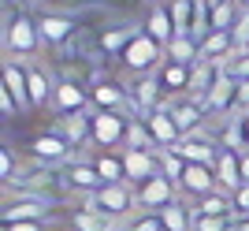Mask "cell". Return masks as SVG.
I'll use <instances>...</instances> for the list:
<instances>
[{
	"label": "cell",
	"mask_w": 249,
	"mask_h": 231,
	"mask_svg": "<svg viewBox=\"0 0 249 231\" xmlns=\"http://www.w3.org/2000/svg\"><path fill=\"white\" fill-rule=\"evenodd\" d=\"M0 41H4V56L11 60H37L45 49L37 15H30L26 8L4 11V26H0Z\"/></svg>",
	"instance_id": "6da1fadb"
},
{
	"label": "cell",
	"mask_w": 249,
	"mask_h": 231,
	"mask_svg": "<svg viewBox=\"0 0 249 231\" xmlns=\"http://www.w3.org/2000/svg\"><path fill=\"white\" fill-rule=\"evenodd\" d=\"M82 205L101 212L104 220H112V224H126L138 212V187L134 183H104L97 194L82 198Z\"/></svg>",
	"instance_id": "7a4b0ae2"
},
{
	"label": "cell",
	"mask_w": 249,
	"mask_h": 231,
	"mask_svg": "<svg viewBox=\"0 0 249 231\" xmlns=\"http://www.w3.org/2000/svg\"><path fill=\"white\" fill-rule=\"evenodd\" d=\"M164 60H167V45H160L156 38H149V34L142 30L134 41L123 49V56H119V67H123L126 75L142 78V75H156L160 67H164Z\"/></svg>",
	"instance_id": "3957f363"
},
{
	"label": "cell",
	"mask_w": 249,
	"mask_h": 231,
	"mask_svg": "<svg viewBox=\"0 0 249 231\" xmlns=\"http://www.w3.org/2000/svg\"><path fill=\"white\" fill-rule=\"evenodd\" d=\"M130 112H93V131H89V146L93 149H126L130 142Z\"/></svg>",
	"instance_id": "277c9868"
},
{
	"label": "cell",
	"mask_w": 249,
	"mask_h": 231,
	"mask_svg": "<svg viewBox=\"0 0 249 231\" xmlns=\"http://www.w3.org/2000/svg\"><path fill=\"white\" fill-rule=\"evenodd\" d=\"M52 205H60V198H49V194H37V190H15V198H4V209H0V224L11 220H34V216H52Z\"/></svg>",
	"instance_id": "5b68a950"
},
{
	"label": "cell",
	"mask_w": 249,
	"mask_h": 231,
	"mask_svg": "<svg viewBox=\"0 0 249 231\" xmlns=\"http://www.w3.org/2000/svg\"><path fill=\"white\" fill-rule=\"evenodd\" d=\"M182 198L175 179H167L164 172L160 175H149L145 183H138V209H149V212H164L171 201Z\"/></svg>",
	"instance_id": "8992f818"
},
{
	"label": "cell",
	"mask_w": 249,
	"mask_h": 231,
	"mask_svg": "<svg viewBox=\"0 0 249 231\" xmlns=\"http://www.w3.org/2000/svg\"><path fill=\"white\" fill-rule=\"evenodd\" d=\"M52 112L56 116H74V112H93V97L78 78H60L52 94Z\"/></svg>",
	"instance_id": "52a82bcc"
},
{
	"label": "cell",
	"mask_w": 249,
	"mask_h": 231,
	"mask_svg": "<svg viewBox=\"0 0 249 231\" xmlns=\"http://www.w3.org/2000/svg\"><path fill=\"white\" fill-rule=\"evenodd\" d=\"M178 190L186 201H197L212 190H219V175H216V164H201V160H186V172L178 179Z\"/></svg>",
	"instance_id": "ba28073f"
},
{
	"label": "cell",
	"mask_w": 249,
	"mask_h": 231,
	"mask_svg": "<svg viewBox=\"0 0 249 231\" xmlns=\"http://www.w3.org/2000/svg\"><path fill=\"white\" fill-rule=\"evenodd\" d=\"M145 119V127H149V135H153V146L156 149H175L178 142H182V127L175 123V116H171V108H167V101L160 108H153V112H145L142 116Z\"/></svg>",
	"instance_id": "9c48e42d"
},
{
	"label": "cell",
	"mask_w": 249,
	"mask_h": 231,
	"mask_svg": "<svg viewBox=\"0 0 249 231\" xmlns=\"http://www.w3.org/2000/svg\"><path fill=\"white\" fill-rule=\"evenodd\" d=\"M89 97H93V112H130V86L115 78H97L89 86Z\"/></svg>",
	"instance_id": "30bf717a"
},
{
	"label": "cell",
	"mask_w": 249,
	"mask_h": 231,
	"mask_svg": "<svg viewBox=\"0 0 249 231\" xmlns=\"http://www.w3.org/2000/svg\"><path fill=\"white\" fill-rule=\"evenodd\" d=\"M37 26H41L45 49H63V45L78 34L74 15H63V11H41V15H37Z\"/></svg>",
	"instance_id": "8fae6325"
},
{
	"label": "cell",
	"mask_w": 249,
	"mask_h": 231,
	"mask_svg": "<svg viewBox=\"0 0 249 231\" xmlns=\"http://www.w3.org/2000/svg\"><path fill=\"white\" fill-rule=\"evenodd\" d=\"M26 75H30V112L52 108V94H56L60 78H52V71L41 60H26Z\"/></svg>",
	"instance_id": "7c38bea8"
},
{
	"label": "cell",
	"mask_w": 249,
	"mask_h": 231,
	"mask_svg": "<svg viewBox=\"0 0 249 231\" xmlns=\"http://www.w3.org/2000/svg\"><path fill=\"white\" fill-rule=\"evenodd\" d=\"M63 179H67V190H71V194H82V198H89V194H97V190L104 187V175L97 172L93 160H67Z\"/></svg>",
	"instance_id": "4fadbf2b"
},
{
	"label": "cell",
	"mask_w": 249,
	"mask_h": 231,
	"mask_svg": "<svg viewBox=\"0 0 249 231\" xmlns=\"http://www.w3.org/2000/svg\"><path fill=\"white\" fill-rule=\"evenodd\" d=\"M164 101H167V94H164V86H160L156 75H142V78L130 82V112L134 116L153 112V108H160Z\"/></svg>",
	"instance_id": "5bb4252c"
},
{
	"label": "cell",
	"mask_w": 249,
	"mask_h": 231,
	"mask_svg": "<svg viewBox=\"0 0 249 231\" xmlns=\"http://www.w3.org/2000/svg\"><path fill=\"white\" fill-rule=\"evenodd\" d=\"M71 153H74V146L60 131H41L30 142V157L41 160V164H63V160H71Z\"/></svg>",
	"instance_id": "9a60e30c"
},
{
	"label": "cell",
	"mask_w": 249,
	"mask_h": 231,
	"mask_svg": "<svg viewBox=\"0 0 249 231\" xmlns=\"http://www.w3.org/2000/svg\"><path fill=\"white\" fill-rule=\"evenodd\" d=\"M142 30H145L149 38H156L160 45L178 38V26H175V15H171V4H167V0H153V4H149L145 19H142Z\"/></svg>",
	"instance_id": "2e32d148"
},
{
	"label": "cell",
	"mask_w": 249,
	"mask_h": 231,
	"mask_svg": "<svg viewBox=\"0 0 249 231\" xmlns=\"http://www.w3.org/2000/svg\"><path fill=\"white\" fill-rule=\"evenodd\" d=\"M167 108H171V116H175V123L182 127V135H194V131H201L205 127V119L212 112H208L205 101H197V97H178V101H167Z\"/></svg>",
	"instance_id": "e0dca14e"
},
{
	"label": "cell",
	"mask_w": 249,
	"mask_h": 231,
	"mask_svg": "<svg viewBox=\"0 0 249 231\" xmlns=\"http://www.w3.org/2000/svg\"><path fill=\"white\" fill-rule=\"evenodd\" d=\"M216 175H219V190H238L246 179H242V149L219 142L216 153Z\"/></svg>",
	"instance_id": "ac0fdd59"
},
{
	"label": "cell",
	"mask_w": 249,
	"mask_h": 231,
	"mask_svg": "<svg viewBox=\"0 0 249 231\" xmlns=\"http://www.w3.org/2000/svg\"><path fill=\"white\" fill-rule=\"evenodd\" d=\"M194 67L197 63H178V60H164V67L156 71L160 86H164V94L171 97H186L190 86H194Z\"/></svg>",
	"instance_id": "d6986e66"
},
{
	"label": "cell",
	"mask_w": 249,
	"mask_h": 231,
	"mask_svg": "<svg viewBox=\"0 0 249 231\" xmlns=\"http://www.w3.org/2000/svg\"><path fill=\"white\" fill-rule=\"evenodd\" d=\"M178 153H182V157L186 160H201V164H216V153H219V142L212 135H208L205 127H201V131H194V135H186L182 138V142H178Z\"/></svg>",
	"instance_id": "ffe728a7"
},
{
	"label": "cell",
	"mask_w": 249,
	"mask_h": 231,
	"mask_svg": "<svg viewBox=\"0 0 249 231\" xmlns=\"http://www.w3.org/2000/svg\"><path fill=\"white\" fill-rule=\"evenodd\" d=\"M201 60H212V63H227L231 56L238 53V45H234V34L231 30H208L201 38Z\"/></svg>",
	"instance_id": "44dd1931"
},
{
	"label": "cell",
	"mask_w": 249,
	"mask_h": 231,
	"mask_svg": "<svg viewBox=\"0 0 249 231\" xmlns=\"http://www.w3.org/2000/svg\"><path fill=\"white\" fill-rule=\"evenodd\" d=\"M97 172L104 175V183H130V172H126V149H97L93 157Z\"/></svg>",
	"instance_id": "7402d4cb"
},
{
	"label": "cell",
	"mask_w": 249,
	"mask_h": 231,
	"mask_svg": "<svg viewBox=\"0 0 249 231\" xmlns=\"http://www.w3.org/2000/svg\"><path fill=\"white\" fill-rule=\"evenodd\" d=\"M4 86H8L22 112H30V75H26V60H11L4 56Z\"/></svg>",
	"instance_id": "603a6c76"
},
{
	"label": "cell",
	"mask_w": 249,
	"mask_h": 231,
	"mask_svg": "<svg viewBox=\"0 0 249 231\" xmlns=\"http://www.w3.org/2000/svg\"><path fill=\"white\" fill-rule=\"evenodd\" d=\"M126 172H130V183H145L149 175H160V149H126Z\"/></svg>",
	"instance_id": "cb8c5ba5"
},
{
	"label": "cell",
	"mask_w": 249,
	"mask_h": 231,
	"mask_svg": "<svg viewBox=\"0 0 249 231\" xmlns=\"http://www.w3.org/2000/svg\"><path fill=\"white\" fill-rule=\"evenodd\" d=\"M52 131H60L74 149L86 146L89 142V131H93V112H74V116H56V127Z\"/></svg>",
	"instance_id": "d4e9b609"
},
{
	"label": "cell",
	"mask_w": 249,
	"mask_h": 231,
	"mask_svg": "<svg viewBox=\"0 0 249 231\" xmlns=\"http://www.w3.org/2000/svg\"><path fill=\"white\" fill-rule=\"evenodd\" d=\"M238 15H242L238 0H205V22H208V30H234Z\"/></svg>",
	"instance_id": "484cf974"
},
{
	"label": "cell",
	"mask_w": 249,
	"mask_h": 231,
	"mask_svg": "<svg viewBox=\"0 0 249 231\" xmlns=\"http://www.w3.org/2000/svg\"><path fill=\"white\" fill-rule=\"evenodd\" d=\"M227 75L223 63H212V60H197L194 67V86H190V97H197V101H208V94L219 86V78Z\"/></svg>",
	"instance_id": "4316f807"
},
{
	"label": "cell",
	"mask_w": 249,
	"mask_h": 231,
	"mask_svg": "<svg viewBox=\"0 0 249 231\" xmlns=\"http://www.w3.org/2000/svg\"><path fill=\"white\" fill-rule=\"evenodd\" d=\"M205 105H208V112H212V116H234V112H238V82H234L231 75H223L219 86L208 94Z\"/></svg>",
	"instance_id": "83f0119b"
},
{
	"label": "cell",
	"mask_w": 249,
	"mask_h": 231,
	"mask_svg": "<svg viewBox=\"0 0 249 231\" xmlns=\"http://www.w3.org/2000/svg\"><path fill=\"white\" fill-rule=\"evenodd\" d=\"M138 34H142V22H123V26H108V30L101 34V53L104 56H123V49L130 41H134Z\"/></svg>",
	"instance_id": "f1b7e54d"
},
{
	"label": "cell",
	"mask_w": 249,
	"mask_h": 231,
	"mask_svg": "<svg viewBox=\"0 0 249 231\" xmlns=\"http://www.w3.org/2000/svg\"><path fill=\"white\" fill-rule=\"evenodd\" d=\"M197 216H234V205H231V190H212L205 198L190 201Z\"/></svg>",
	"instance_id": "f546056e"
},
{
	"label": "cell",
	"mask_w": 249,
	"mask_h": 231,
	"mask_svg": "<svg viewBox=\"0 0 249 231\" xmlns=\"http://www.w3.org/2000/svg\"><path fill=\"white\" fill-rule=\"evenodd\" d=\"M160 216H164V228L167 231H194V205H190L186 198L171 201Z\"/></svg>",
	"instance_id": "4dcf8cb0"
},
{
	"label": "cell",
	"mask_w": 249,
	"mask_h": 231,
	"mask_svg": "<svg viewBox=\"0 0 249 231\" xmlns=\"http://www.w3.org/2000/svg\"><path fill=\"white\" fill-rule=\"evenodd\" d=\"M197 38H190V34H178L167 41V60H178V63H197L201 60V49H197Z\"/></svg>",
	"instance_id": "1f68e13d"
},
{
	"label": "cell",
	"mask_w": 249,
	"mask_h": 231,
	"mask_svg": "<svg viewBox=\"0 0 249 231\" xmlns=\"http://www.w3.org/2000/svg\"><path fill=\"white\" fill-rule=\"evenodd\" d=\"M219 142H227V146H238V149H249V112H234L223 127V138Z\"/></svg>",
	"instance_id": "d6a6232c"
},
{
	"label": "cell",
	"mask_w": 249,
	"mask_h": 231,
	"mask_svg": "<svg viewBox=\"0 0 249 231\" xmlns=\"http://www.w3.org/2000/svg\"><path fill=\"white\" fill-rule=\"evenodd\" d=\"M71 228H74V231H115V224L104 220L101 212L78 205V209H74V216H71Z\"/></svg>",
	"instance_id": "836d02e7"
},
{
	"label": "cell",
	"mask_w": 249,
	"mask_h": 231,
	"mask_svg": "<svg viewBox=\"0 0 249 231\" xmlns=\"http://www.w3.org/2000/svg\"><path fill=\"white\" fill-rule=\"evenodd\" d=\"M160 168H164L167 179H182V172H186V157L178 153V149H160Z\"/></svg>",
	"instance_id": "e575fe53"
},
{
	"label": "cell",
	"mask_w": 249,
	"mask_h": 231,
	"mask_svg": "<svg viewBox=\"0 0 249 231\" xmlns=\"http://www.w3.org/2000/svg\"><path fill=\"white\" fill-rule=\"evenodd\" d=\"M223 67H227V75L234 78V82H249V49H238Z\"/></svg>",
	"instance_id": "d590c367"
},
{
	"label": "cell",
	"mask_w": 249,
	"mask_h": 231,
	"mask_svg": "<svg viewBox=\"0 0 249 231\" xmlns=\"http://www.w3.org/2000/svg\"><path fill=\"white\" fill-rule=\"evenodd\" d=\"M194 231H234V216H197L194 212Z\"/></svg>",
	"instance_id": "8d00e7d4"
},
{
	"label": "cell",
	"mask_w": 249,
	"mask_h": 231,
	"mask_svg": "<svg viewBox=\"0 0 249 231\" xmlns=\"http://www.w3.org/2000/svg\"><path fill=\"white\" fill-rule=\"evenodd\" d=\"M0 231H52V220H49V216H34V220H11V224H4Z\"/></svg>",
	"instance_id": "74e56055"
},
{
	"label": "cell",
	"mask_w": 249,
	"mask_h": 231,
	"mask_svg": "<svg viewBox=\"0 0 249 231\" xmlns=\"http://www.w3.org/2000/svg\"><path fill=\"white\" fill-rule=\"evenodd\" d=\"M15 175H19V172H15V153H11V146H4V149H0V183L11 187Z\"/></svg>",
	"instance_id": "f35d334b"
},
{
	"label": "cell",
	"mask_w": 249,
	"mask_h": 231,
	"mask_svg": "<svg viewBox=\"0 0 249 231\" xmlns=\"http://www.w3.org/2000/svg\"><path fill=\"white\" fill-rule=\"evenodd\" d=\"M19 112H22V105L15 101V94H11L8 86H0V119H15Z\"/></svg>",
	"instance_id": "ab89813d"
},
{
	"label": "cell",
	"mask_w": 249,
	"mask_h": 231,
	"mask_svg": "<svg viewBox=\"0 0 249 231\" xmlns=\"http://www.w3.org/2000/svg\"><path fill=\"white\" fill-rule=\"evenodd\" d=\"M234 45L238 49H249V8H242V15H238V22H234Z\"/></svg>",
	"instance_id": "60d3db41"
},
{
	"label": "cell",
	"mask_w": 249,
	"mask_h": 231,
	"mask_svg": "<svg viewBox=\"0 0 249 231\" xmlns=\"http://www.w3.org/2000/svg\"><path fill=\"white\" fill-rule=\"evenodd\" d=\"M231 205H234V216H249V183L231 190Z\"/></svg>",
	"instance_id": "b9f144b4"
},
{
	"label": "cell",
	"mask_w": 249,
	"mask_h": 231,
	"mask_svg": "<svg viewBox=\"0 0 249 231\" xmlns=\"http://www.w3.org/2000/svg\"><path fill=\"white\" fill-rule=\"evenodd\" d=\"M238 112H249V82H238Z\"/></svg>",
	"instance_id": "7bdbcfd3"
},
{
	"label": "cell",
	"mask_w": 249,
	"mask_h": 231,
	"mask_svg": "<svg viewBox=\"0 0 249 231\" xmlns=\"http://www.w3.org/2000/svg\"><path fill=\"white\" fill-rule=\"evenodd\" d=\"M242 179L249 183V149H242Z\"/></svg>",
	"instance_id": "ee69618b"
},
{
	"label": "cell",
	"mask_w": 249,
	"mask_h": 231,
	"mask_svg": "<svg viewBox=\"0 0 249 231\" xmlns=\"http://www.w3.org/2000/svg\"><path fill=\"white\" fill-rule=\"evenodd\" d=\"M19 4H22V8H30V4H34V0H19Z\"/></svg>",
	"instance_id": "f6af8a7d"
},
{
	"label": "cell",
	"mask_w": 249,
	"mask_h": 231,
	"mask_svg": "<svg viewBox=\"0 0 249 231\" xmlns=\"http://www.w3.org/2000/svg\"><path fill=\"white\" fill-rule=\"evenodd\" d=\"M238 4H242V8H249V0H238Z\"/></svg>",
	"instance_id": "bcb514c9"
}]
</instances>
